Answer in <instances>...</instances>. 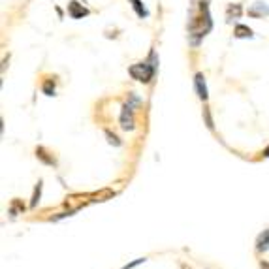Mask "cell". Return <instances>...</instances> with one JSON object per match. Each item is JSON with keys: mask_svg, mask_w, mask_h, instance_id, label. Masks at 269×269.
<instances>
[{"mask_svg": "<svg viewBox=\"0 0 269 269\" xmlns=\"http://www.w3.org/2000/svg\"><path fill=\"white\" fill-rule=\"evenodd\" d=\"M42 91H44L45 96H55L56 93V87H55V81L51 79V77H47L44 83H42Z\"/></svg>", "mask_w": 269, "mask_h": 269, "instance_id": "obj_10", "label": "cell"}, {"mask_svg": "<svg viewBox=\"0 0 269 269\" xmlns=\"http://www.w3.org/2000/svg\"><path fill=\"white\" fill-rule=\"evenodd\" d=\"M147 61H149L153 66H155V70H158V55H157V51L155 49H151L149 56H147Z\"/></svg>", "mask_w": 269, "mask_h": 269, "instance_id": "obj_14", "label": "cell"}, {"mask_svg": "<svg viewBox=\"0 0 269 269\" xmlns=\"http://www.w3.org/2000/svg\"><path fill=\"white\" fill-rule=\"evenodd\" d=\"M269 251V230H263L256 239V252H265Z\"/></svg>", "mask_w": 269, "mask_h": 269, "instance_id": "obj_7", "label": "cell"}, {"mask_svg": "<svg viewBox=\"0 0 269 269\" xmlns=\"http://www.w3.org/2000/svg\"><path fill=\"white\" fill-rule=\"evenodd\" d=\"M40 196H42V181L38 183L36 188H34V194H32V200H31V205L36 207L38 201H40Z\"/></svg>", "mask_w": 269, "mask_h": 269, "instance_id": "obj_12", "label": "cell"}, {"mask_svg": "<svg viewBox=\"0 0 269 269\" xmlns=\"http://www.w3.org/2000/svg\"><path fill=\"white\" fill-rule=\"evenodd\" d=\"M233 34H235V38H239V40H245V38L254 36V34H252V28H249L247 25H235Z\"/></svg>", "mask_w": 269, "mask_h": 269, "instance_id": "obj_8", "label": "cell"}, {"mask_svg": "<svg viewBox=\"0 0 269 269\" xmlns=\"http://www.w3.org/2000/svg\"><path fill=\"white\" fill-rule=\"evenodd\" d=\"M194 87H196V93H198V96H200V100L205 102L207 100V85H205V77H203V74H196L194 75Z\"/></svg>", "mask_w": 269, "mask_h": 269, "instance_id": "obj_5", "label": "cell"}, {"mask_svg": "<svg viewBox=\"0 0 269 269\" xmlns=\"http://www.w3.org/2000/svg\"><path fill=\"white\" fill-rule=\"evenodd\" d=\"M68 15L72 19H83L88 15V10L83 6V4H79L77 0H72L68 4Z\"/></svg>", "mask_w": 269, "mask_h": 269, "instance_id": "obj_3", "label": "cell"}, {"mask_svg": "<svg viewBox=\"0 0 269 269\" xmlns=\"http://www.w3.org/2000/svg\"><path fill=\"white\" fill-rule=\"evenodd\" d=\"M241 13H243V8H241V4H230L228 6V10H226V15H228V19L232 21V15L233 19H239L241 17Z\"/></svg>", "mask_w": 269, "mask_h": 269, "instance_id": "obj_9", "label": "cell"}, {"mask_svg": "<svg viewBox=\"0 0 269 269\" xmlns=\"http://www.w3.org/2000/svg\"><path fill=\"white\" fill-rule=\"evenodd\" d=\"M263 15L267 17L269 15V6L265 4V2H262V0H258V2H254L251 8H249V17H254V19H262Z\"/></svg>", "mask_w": 269, "mask_h": 269, "instance_id": "obj_4", "label": "cell"}, {"mask_svg": "<svg viewBox=\"0 0 269 269\" xmlns=\"http://www.w3.org/2000/svg\"><path fill=\"white\" fill-rule=\"evenodd\" d=\"M128 74L136 79V81L139 83H149L153 77H155V74H157V70H155V66L149 63V61H143V63H136L132 64L130 68H128Z\"/></svg>", "mask_w": 269, "mask_h": 269, "instance_id": "obj_2", "label": "cell"}, {"mask_svg": "<svg viewBox=\"0 0 269 269\" xmlns=\"http://www.w3.org/2000/svg\"><path fill=\"white\" fill-rule=\"evenodd\" d=\"M132 8H134V12L138 13L139 17H149V12H147V8L141 4V0H132Z\"/></svg>", "mask_w": 269, "mask_h": 269, "instance_id": "obj_11", "label": "cell"}, {"mask_svg": "<svg viewBox=\"0 0 269 269\" xmlns=\"http://www.w3.org/2000/svg\"><path fill=\"white\" fill-rule=\"evenodd\" d=\"M145 262V258H138L136 262H132V263H128V265H125L123 269H132V267H136V265H139V263H143Z\"/></svg>", "mask_w": 269, "mask_h": 269, "instance_id": "obj_16", "label": "cell"}, {"mask_svg": "<svg viewBox=\"0 0 269 269\" xmlns=\"http://www.w3.org/2000/svg\"><path fill=\"white\" fill-rule=\"evenodd\" d=\"M263 157L269 158V145H267V147H265V149H263Z\"/></svg>", "mask_w": 269, "mask_h": 269, "instance_id": "obj_18", "label": "cell"}, {"mask_svg": "<svg viewBox=\"0 0 269 269\" xmlns=\"http://www.w3.org/2000/svg\"><path fill=\"white\" fill-rule=\"evenodd\" d=\"M141 100H139L136 94H130L128 96V102L123 104V111H121V128L125 132H132L136 128V121H134V111H136V106H139Z\"/></svg>", "mask_w": 269, "mask_h": 269, "instance_id": "obj_1", "label": "cell"}, {"mask_svg": "<svg viewBox=\"0 0 269 269\" xmlns=\"http://www.w3.org/2000/svg\"><path fill=\"white\" fill-rule=\"evenodd\" d=\"M36 157H38V160H42V162L47 164V166H56L55 157H51V153H47L44 147H36Z\"/></svg>", "mask_w": 269, "mask_h": 269, "instance_id": "obj_6", "label": "cell"}, {"mask_svg": "<svg viewBox=\"0 0 269 269\" xmlns=\"http://www.w3.org/2000/svg\"><path fill=\"white\" fill-rule=\"evenodd\" d=\"M106 138H107V141H109L111 145H115V147H121V143H123V141H121L115 134H111L109 130H106Z\"/></svg>", "mask_w": 269, "mask_h": 269, "instance_id": "obj_13", "label": "cell"}, {"mask_svg": "<svg viewBox=\"0 0 269 269\" xmlns=\"http://www.w3.org/2000/svg\"><path fill=\"white\" fill-rule=\"evenodd\" d=\"M203 117H205L207 128H209V130H213L215 125H213V119H211V113H209V109H205V111H203Z\"/></svg>", "mask_w": 269, "mask_h": 269, "instance_id": "obj_15", "label": "cell"}, {"mask_svg": "<svg viewBox=\"0 0 269 269\" xmlns=\"http://www.w3.org/2000/svg\"><path fill=\"white\" fill-rule=\"evenodd\" d=\"M260 267H262V269H269V262H265V260H262V262H260Z\"/></svg>", "mask_w": 269, "mask_h": 269, "instance_id": "obj_17", "label": "cell"}]
</instances>
